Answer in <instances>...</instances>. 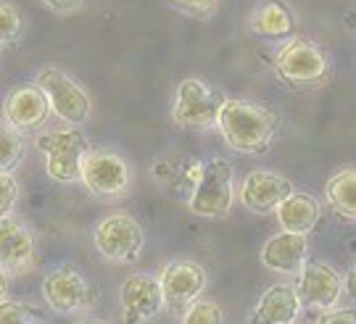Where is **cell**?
Wrapping results in <instances>:
<instances>
[{"mask_svg": "<svg viewBox=\"0 0 356 324\" xmlns=\"http://www.w3.org/2000/svg\"><path fill=\"white\" fill-rule=\"evenodd\" d=\"M219 132L232 150H241L248 156H261L272 148V140L280 132V113L245 98H227Z\"/></svg>", "mask_w": 356, "mask_h": 324, "instance_id": "1", "label": "cell"}, {"mask_svg": "<svg viewBox=\"0 0 356 324\" xmlns=\"http://www.w3.org/2000/svg\"><path fill=\"white\" fill-rule=\"evenodd\" d=\"M275 72L288 88H317L330 76V56L312 38L296 35L277 50Z\"/></svg>", "mask_w": 356, "mask_h": 324, "instance_id": "2", "label": "cell"}, {"mask_svg": "<svg viewBox=\"0 0 356 324\" xmlns=\"http://www.w3.org/2000/svg\"><path fill=\"white\" fill-rule=\"evenodd\" d=\"M227 103L222 90L211 88L201 76H185L175 90V106H172V122L182 129L204 132L219 127V116Z\"/></svg>", "mask_w": 356, "mask_h": 324, "instance_id": "3", "label": "cell"}, {"mask_svg": "<svg viewBox=\"0 0 356 324\" xmlns=\"http://www.w3.org/2000/svg\"><path fill=\"white\" fill-rule=\"evenodd\" d=\"M45 156V172L53 182H82V163L90 153L88 138L79 129H53L35 140Z\"/></svg>", "mask_w": 356, "mask_h": 324, "instance_id": "4", "label": "cell"}, {"mask_svg": "<svg viewBox=\"0 0 356 324\" xmlns=\"http://www.w3.org/2000/svg\"><path fill=\"white\" fill-rule=\"evenodd\" d=\"M235 206V172L227 159H211L204 163V172L198 175V185L193 187L188 209L195 216L216 219L227 216Z\"/></svg>", "mask_w": 356, "mask_h": 324, "instance_id": "5", "label": "cell"}, {"mask_svg": "<svg viewBox=\"0 0 356 324\" xmlns=\"http://www.w3.org/2000/svg\"><path fill=\"white\" fill-rule=\"evenodd\" d=\"M92 243L108 261L135 264L145 248V232L129 213H108L92 229Z\"/></svg>", "mask_w": 356, "mask_h": 324, "instance_id": "6", "label": "cell"}, {"mask_svg": "<svg viewBox=\"0 0 356 324\" xmlns=\"http://www.w3.org/2000/svg\"><path fill=\"white\" fill-rule=\"evenodd\" d=\"M35 82L45 90V95L51 100L53 116H58L66 124H82L90 119L92 100H90L88 90L72 74H66L56 66H48V69H40Z\"/></svg>", "mask_w": 356, "mask_h": 324, "instance_id": "7", "label": "cell"}, {"mask_svg": "<svg viewBox=\"0 0 356 324\" xmlns=\"http://www.w3.org/2000/svg\"><path fill=\"white\" fill-rule=\"evenodd\" d=\"M82 185L98 198H122L132 187V169L114 150H90L82 163Z\"/></svg>", "mask_w": 356, "mask_h": 324, "instance_id": "8", "label": "cell"}, {"mask_svg": "<svg viewBox=\"0 0 356 324\" xmlns=\"http://www.w3.org/2000/svg\"><path fill=\"white\" fill-rule=\"evenodd\" d=\"M293 193H296V187L288 177L277 175V172L256 169V172L243 177L241 187H238V200L248 211L272 213L277 211Z\"/></svg>", "mask_w": 356, "mask_h": 324, "instance_id": "9", "label": "cell"}, {"mask_svg": "<svg viewBox=\"0 0 356 324\" xmlns=\"http://www.w3.org/2000/svg\"><path fill=\"white\" fill-rule=\"evenodd\" d=\"M119 300H122L124 324H143L148 319H156L166 306L161 282H159V277L151 275H129L122 282Z\"/></svg>", "mask_w": 356, "mask_h": 324, "instance_id": "10", "label": "cell"}, {"mask_svg": "<svg viewBox=\"0 0 356 324\" xmlns=\"http://www.w3.org/2000/svg\"><path fill=\"white\" fill-rule=\"evenodd\" d=\"M51 113H53L51 100H48L45 90L40 88L38 82L13 88L6 95V103H3V119H6V124L19 129L22 135L32 132V129H40V127L48 122Z\"/></svg>", "mask_w": 356, "mask_h": 324, "instance_id": "11", "label": "cell"}, {"mask_svg": "<svg viewBox=\"0 0 356 324\" xmlns=\"http://www.w3.org/2000/svg\"><path fill=\"white\" fill-rule=\"evenodd\" d=\"M166 306L175 311H188L206 290V269L195 261H169L159 275Z\"/></svg>", "mask_w": 356, "mask_h": 324, "instance_id": "12", "label": "cell"}, {"mask_svg": "<svg viewBox=\"0 0 356 324\" xmlns=\"http://www.w3.org/2000/svg\"><path fill=\"white\" fill-rule=\"evenodd\" d=\"M296 290H298V298H301L304 309L327 311V309L338 306L341 293L346 290V282L330 264L309 261L304 266L301 277H298V287Z\"/></svg>", "mask_w": 356, "mask_h": 324, "instance_id": "13", "label": "cell"}, {"mask_svg": "<svg viewBox=\"0 0 356 324\" xmlns=\"http://www.w3.org/2000/svg\"><path fill=\"white\" fill-rule=\"evenodd\" d=\"M42 298L56 314H76L90 303V285L76 266H58L42 280Z\"/></svg>", "mask_w": 356, "mask_h": 324, "instance_id": "14", "label": "cell"}, {"mask_svg": "<svg viewBox=\"0 0 356 324\" xmlns=\"http://www.w3.org/2000/svg\"><path fill=\"white\" fill-rule=\"evenodd\" d=\"M0 261L6 275L26 272L35 264V237L13 213L0 216Z\"/></svg>", "mask_w": 356, "mask_h": 324, "instance_id": "15", "label": "cell"}, {"mask_svg": "<svg viewBox=\"0 0 356 324\" xmlns=\"http://www.w3.org/2000/svg\"><path fill=\"white\" fill-rule=\"evenodd\" d=\"M309 256V240L298 232H285L269 237L261 248V264L269 272H282V275H301Z\"/></svg>", "mask_w": 356, "mask_h": 324, "instance_id": "16", "label": "cell"}, {"mask_svg": "<svg viewBox=\"0 0 356 324\" xmlns=\"http://www.w3.org/2000/svg\"><path fill=\"white\" fill-rule=\"evenodd\" d=\"M248 29L264 40H291L298 32V22L285 0H261L251 11Z\"/></svg>", "mask_w": 356, "mask_h": 324, "instance_id": "17", "label": "cell"}, {"mask_svg": "<svg viewBox=\"0 0 356 324\" xmlns=\"http://www.w3.org/2000/svg\"><path fill=\"white\" fill-rule=\"evenodd\" d=\"M301 309L304 306L298 298V290L280 282V285H272L259 298L248 324H293Z\"/></svg>", "mask_w": 356, "mask_h": 324, "instance_id": "18", "label": "cell"}, {"mask_svg": "<svg viewBox=\"0 0 356 324\" xmlns=\"http://www.w3.org/2000/svg\"><path fill=\"white\" fill-rule=\"evenodd\" d=\"M275 213H277V222H280V227L285 232L309 235V232L319 225L322 209H319L317 198H312L309 193H298V190H296Z\"/></svg>", "mask_w": 356, "mask_h": 324, "instance_id": "19", "label": "cell"}, {"mask_svg": "<svg viewBox=\"0 0 356 324\" xmlns=\"http://www.w3.org/2000/svg\"><path fill=\"white\" fill-rule=\"evenodd\" d=\"M325 198L332 206V211L356 222V169H343L332 175L325 185Z\"/></svg>", "mask_w": 356, "mask_h": 324, "instance_id": "20", "label": "cell"}, {"mask_svg": "<svg viewBox=\"0 0 356 324\" xmlns=\"http://www.w3.org/2000/svg\"><path fill=\"white\" fill-rule=\"evenodd\" d=\"M24 159V138L11 124H3L0 132V172L13 175V169Z\"/></svg>", "mask_w": 356, "mask_h": 324, "instance_id": "21", "label": "cell"}, {"mask_svg": "<svg viewBox=\"0 0 356 324\" xmlns=\"http://www.w3.org/2000/svg\"><path fill=\"white\" fill-rule=\"evenodd\" d=\"M24 13L19 11V6L11 0H3L0 3V42L3 45H13L24 38Z\"/></svg>", "mask_w": 356, "mask_h": 324, "instance_id": "22", "label": "cell"}, {"mask_svg": "<svg viewBox=\"0 0 356 324\" xmlns=\"http://www.w3.org/2000/svg\"><path fill=\"white\" fill-rule=\"evenodd\" d=\"M42 314L35 306L16 303V300H3L0 303V324H40Z\"/></svg>", "mask_w": 356, "mask_h": 324, "instance_id": "23", "label": "cell"}, {"mask_svg": "<svg viewBox=\"0 0 356 324\" xmlns=\"http://www.w3.org/2000/svg\"><path fill=\"white\" fill-rule=\"evenodd\" d=\"M225 314L222 306L214 300H195L191 309L185 311V316L179 319V324H222Z\"/></svg>", "mask_w": 356, "mask_h": 324, "instance_id": "24", "label": "cell"}, {"mask_svg": "<svg viewBox=\"0 0 356 324\" xmlns=\"http://www.w3.org/2000/svg\"><path fill=\"white\" fill-rule=\"evenodd\" d=\"M19 200V182L8 172H0V213L8 216Z\"/></svg>", "mask_w": 356, "mask_h": 324, "instance_id": "25", "label": "cell"}, {"mask_svg": "<svg viewBox=\"0 0 356 324\" xmlns=\"http://www.w3.org/2000/svg\"><path fill=\"white\" fill-rule=\"evenodd\" d=\"M216 3L219 0H169V6L179 13H188L195 19H206L216 11Z\"/></svg>", "mask_w": 356, "mask_h": 324, "instance_id": "26", "label": "cell"}, {"mask_svg": "<svg viewBox=\"0 0 356 324\" xmlns=\"http://www.w3.org/2000/svg\"><path fill=\"white\" fill-rule=\"evenodd\" d=\"M317 324H356V309H327L319 314Z\"/></svg>", "mask_w": 356, "mask_h": 324, "instance_id": "27", "label": "cell"}, {"mask_svg": "<svg viewBox=\"0 0 356 324\" xmlns=\"http://www.w3.org/2000/svg\"><path fill=\"white\" fill-rule=\"evenodd\" d=\"M48 11L53 13H61V16H69V13H76L79 8H82V3L85 0H40Z\"/></svg>", "mask_w": 356, "mask_h": 324, "instance_id": "28", "label": "cell"}, {"mask_svg": "<svg viewBox=\"0 0 356 324\" xmlns=\"http://www.w3.org/2000/svg\"><path fill=\"white\" fill-rule=\"evenodd\" d=\"M346 293H348V295L356 300V261H354V266H351L348 277H346Z\"/></svg>", "mask_w": 356, "mask_h": 324, "instance_id": "29", "label": "cell"}, {"mask_svg": "<svg viewBox=\"0 0 356 324\" xmlns=\"http://www.w3.org/2000/svg\"><path fill=\"white\" fill-rule=\"evenodd\" d=\"M79 324H108L106 319H85V322H79Z\"/></svg>", "mask_w": 356, "mask_h": 324, "instance_id": "30", "label": "cell"}]
</instances>
